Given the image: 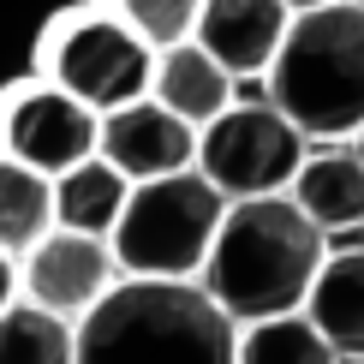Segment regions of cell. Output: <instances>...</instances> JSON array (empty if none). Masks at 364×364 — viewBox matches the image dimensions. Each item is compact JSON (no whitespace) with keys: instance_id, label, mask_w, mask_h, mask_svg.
Here are the masks:
<instances>
[{"instance_id":"52a82bcc","label":"cell","mask_w":364,"mask_h":364,"mask_svg":"<svg viewBox=\"0 0 364 364\" xmlns=\"http://www.w3.org/2000/svg\"><path fill=\"white\" fill-rule=\"evenodd\" d=\"M0 149L18 156L36 173H72L78 161L102 156V114H90L84 102H72L60 84H36L0 108Z\"/></svg>"},{"instance_id":"6da1fadb","label":"cell","mask_w":364,"mask_h":364,"mask_svg":"<svg viewBox=\"0 0 364 364\" xmlns=\"http://www.w3.org/2000/svg\"><path fill=\"white\" fill-rule=\"evenodd\" d=\"M323 263H328V233L287 191L245 197V203H227L215 251L203 263V287L245 328V323H263V316L305 311Z\"/></svg>"},{"instance_id":"2e32d148","label":"cell","mask_w":364,"mask_h":364,"mask_svg":"<svg viewBox=\"0 0 364 364\" xmlns=\"http://www.w3.org/2000/svg\"><path fill=\"white\" fill-rule=\"evenodd\" d=\"M0 364H78V323L42 311V305H6L0 311Z\"/></svg>"},{"instance_id":"e0dca14e","label":"cell","mask_w":364,"mask_h":364,"mask_svg":"<svg viewBox=\"0 0 364 364\" xmlns=\"http://www.w3.org/2000/svg\"><path fill=\"white\" fill-rule=\"evenodd\" d=\"M239 364H341V353L323 341V328L305 311H293L239 328Z\"/></svg>"},{"instance_id":"44dd1931","label":"cell","mask_w":364,"mask_h":364,"mask_svg":"<svg viewBox=\"0 0 364 364\" xmlns=\"http://www.w3.org/2000/svg\"><path fill=\"white\" fill-rule=\"evenodd\" d=\"M353 149H358V161H364V126H358V138H353Z\"/></svg>"},{"instance_id":"7402d4cb","label":"cell","mask_w":364,"mask_h":364,"mask_svg":"<svg viewBox=\"0 0 364 364\" xmlns=\"http://www.w3.org/2000/svg\"><path fill=\"white\" fill-rule=\"evenodd\" d=\"M358 6H364V0H358Z\"/></svg>"},{"instance_id":"8fae6325","label":"cell","mask_w":364,"mask_h":364,"mask_svg":"<svg viewBox=\"0 0 364 364\" xmlns=\"http://www.w3.org/2000/svg\"><path fill=\"white\" fill-rule=\"evenodd\" d=\"M149 96H156L168 114H179L186 126L203 132L209 119H221L227 108H233V72H227L203 42H179V48H161L156 54Z\"/></svg>"},{"instance_id":"9c48e42d","label":"cell","mask_w":364,"mask_h":364,"mask_svg":"<svg viewBox=\"0 0 364 364\" xmlns=\"http://www.w3.org/2000/svg\"><path fill=\"white\" fill-rule=\"evenodd\" d=\"M102 161H114L132 186L144 179H168L197 168V126L168 114L156 96L132 102V108L102 114Z\"/></svg>"},{"instance_id":"5b68a950","label":"cell","mask_w":364,"mask_h":364,"mask_svg":"<svg viewBox=\"0 0 364 364\" xmlns=\"http://www.w3.org/2000/svg\"><path fill=\"white\" fill-rule=\"evenodd\" d=\"M299 168H305V132L275 102H233L221 119L197 132V173L227 203L293 191Z\"/></svg>"},{"instance_id":"4fadbf2b","label":"cell","mask_w":364,"mask_h":364,"mask_svg":"<svg viewBox=\"0 0 364 364\" xmlns=\"http://www.w3.org/2000/svg\"><path fill=\"white\" fill-rule=\"evenodd\" d=\"M287 197H293L323 233H353V227H364V161H358V149L305 156V168H299Z\"/></svg>"},{"instance_id":"3957f363","label":"cell","mask_w":364,"mask_h":364,"mask_svg":"<svg viewBox=\"0 0 364 364\" xmlns=\"http://www.w3.org/2000/svg\"><path fill=\"white\" fill-rule=\"evenodd\" d=\"M269 102L305 138H358L364 126V6L358 0L293 12V30L269 66Z\"/></svg>"},{"instance_id":"d6986e66","label":"cell","mask_w":364,"mask_h":364,"mask_svg":"<svg viewBox=\"0 0 364 364\" xmlns=\"http://www.w3.org/2000/svg\"><path fill=\"white\" fill-rule=\"evenodd\" d=\"M12 293H18V263H12V257L0 251V311H6V305H18Z\"/></svg>"},{"instance_id":"7c38bea8","label":"cell","mask_w":364,"mask_h":364,"mask_svg":"<svg viewBox=\"0 0 364 364\" xmlns=\"http://www.w3.org/2000/svg\"><path fill=\"white\" fill-rule=\"evenodd\" d=\"M305 316L323 328V341L341 353V364H364V251H335L316 269Z\"/></svg>"},{"instance_id":"8992f818","label":"cell","mask_w":364,"mask_h":364,"mask_svg":"<svg viewBox=\"0 0 364 364\" xmlns=\"http://www.w3.org/2000/svg\"><path fill=\"white\" fill-rule=\"evenodd\" d=\"M149 78H156V48L138 42L114 12L66 24L48 48V84H60L90 114H114V108L144 102Z\"/></svg>"},{"instance_id":"9a60e30c","label":"cell","mask_w":364,"mask_h":364,"mask_svg":"<svg viewBox=\"0 0 364 364\" xmlns=\"http://www.w3.org/2000/svg\"><path fill=\"white\" fill-rule=\"evenodd\" d=\"M54 233V179L0 149V251L18 263Z\"/></svg>"},{"instance_id":"ffe728a7","label":"cell","mask_w":364,"mask_h":364,"mask_svg":"<svg viewBox=\"0 0 364 364\" xmlns=\"http://www.w3.org/2000/svg\"><path fill=\"white\" fill-rule=\"evenodd\" d=\"M293 12H311V6H335V0H287Z\"/></svg>"},{"instance_id":"7a4b0ae2","label":"cell","mask_w":364,"mask_h":364,"mask_svg":"<svg viewBox=\"0 0 364 364\" xmlns=\"http://www.w3.org/2000/svg\"><path fill=\"white\" fill-rule=\"evenodd\" d=\"M78 364H239V323L203 281L126 275L78 323Z\"/></svg>"},{"instance_id":"ba28073f","label":"cell","mask_w":364,"mask_h":364,"mask_svg":"<svg viewBox=\"0 0 364 364\" xmlns=\"http://www.w3.org/2000/svg\"><path fill=\"white\" fill-rule=\"evenodd\" d=\"M18 281H24V299L66 323H84L90 311L119 287V257L108 239L96 233H66L54 227L30 257H18Z\"/></svg>"},{"instance_id":"30bf717a","label":"cell","mask_w":364,"mask_h":364,"mask_svg":"<svg viewBox=\"0 0 364 364\" xmlns=\"http://www.w3.org/2000/svg\"><path fill=\"white\" fill-rule=\"evenodd\" d=\"M287 30H293L287 0H203V18H197L191 42H203L233 78H257V72L275 66Z\"/></svg>"},{"instance_id":"5bb4252c","label":"cell","mask_w":364,"mask_h":364,"mask_svg":"<svg viewBox=\"0 0 364 364\" xmlns=\"http://www.w3.org/2000/svg\"><path fill=\"white\" fill-rule=\"evenodd\" d=\"M126 197H132V179L119 173L114 161L90 156V161H78L72 173L54 179V227H66V233L114 239L119 215H126Z\"/></svg>"},{"instance_id":"ac0fdd59","label":"cell","mask_w":364,"mask_h":364,"mask_svg":"<svg viewBox=\"0 0 364 364\" xmlns=\"http://www.w3.org/2000/svg\"><path fill=\"white\" fill-rule=\"evenodd\" d=\"M114 18L161 54V48H179V42L197 36L203 0H114Z\"/></svg>"},{"instance_id":"277c9868","label":"cell","mask_w":364,"mask_h":364,"mask_svg":"<svg viewBox=\"0 0 364 364\" xmlns=\"http://www.w3.org/2000/svg\"><path fill=\"white\" fill-rule=\"evenodd\" d=\"M227 221V197L203 173H168L144 179L126 197V215L114 227V257L126 275L144 281H197L215 251V233Z\"/></svg>"}]
</instances>
